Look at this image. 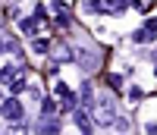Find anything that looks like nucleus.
Returning <instances> with one entry per match:
<instances>
[{"mask_svg":"<svg viewBox=\"0 0 157 135\" xmlns=\"http://www.w3.org/2000/svg\"><path fill=\"white\" fill-rule=\"evenodd\" d=\"M129 6V0H101V10H107V13H123Z\"/></svg>","mask_w":157,"mask_h":135,"instance_id":"39448f33","label":"nucleus"},{"mask_svg":"<svg viewBox=\"0 0 157 135\" xmlns=\"http://www.w3.org/2000/svg\"><path fill=\"white\" fill-rule=\"evenodd\" d=\"M0 50H6V44H3V41H0Z\"/></svg>","mask_w":157,"mask_h":135,"instance_id":"9b49d317","label":"nucleus"},{"mask_svg":"<svg viewBox=\"0 0 157 135\" xmlns=\"http://www.w3.org/2000/svg\"><path fill=\"white\" fill-rule=\"evenodd\" d=\"M75 60H78V66H82V69H94V66H98V57H94V53H85V50H78Z\"/></svg>","mask_w":157,"mask_h":135,"instance_id":"20e7f679","label":"nucleus"},{"mask_svg":"<svg viewBox=\"0 0 157 135\" xmlns=\"http://www.w3.org/2000/svg\"><path fill=\"white\" fill-rule=\"evenodd\" d=\"M35 132H38V135H60V123H57L54 116H44L41 123L35 126Z\"/></svg>","mask_w":157,"mask_h":135,"instance_id":"7ed1b4c3","label":"nucleus"},{"mask_svg":"<svg viewBox=\"0 0 157 135\" xmlns=\"http://www.w3.org/2000/svg\"><path fill=\"white\" fill-rule=\"evenodd\" d=\"M41 110H44V116H54V113H57V104H54V101H44Z\"/></svg>","mask_w":157,"mask_h":135,"instance_id":"9d476101","label":"nucleus"},{"mask_svg":"<svg viewBox=\"0 0 157 135\" xmlns=\"http://www.w3.org/2000/svg\"><path fill=\"white\" fill-rule=\"evenodd\" d=\"M78 101H82L85 107H91V104H94V88H91L88 82L82 85V91H78Z\"/></svg>","mask_w":157,"mask_h":135,"instance_id":"423d86ee","label":"nucleus"},{"mask_svg":"<svg viewBox=\"0 0 157 135\" xmlns=\"http://www.w3.org/2000/svg\"><path fill=\"white\" fill-rule=\"evenodd\" d=\"M0 116H3V119H10V123H19V119H22V104H19L16 98L3 101V104H0Z\"/></svg>","mask_w":157,"mask_h":135,"instance_id":"f257e3e1","label":"nucleus"},{"mask_svg":"<svg viewBox=\"0 0 157 135\" xmlns=\"http://www.w3.org/2000/svg\"><path fill=\"white\" fill-rule=\"evenodd\" d=\"M94 123H98V126H110V123H116L113 104H101V107H94Z\"/></svg>","mask_w":157,"mask_h":135,"instance_id":"f03ea898","label":"nucleus"},{"mask_svg":"<svg viewBox=\"0 0 157 135\" xmlns=\"http://www.w3.org/2000/svg\"><path fill=\"white\" fill-rule=\"evenodd\" d=\"M35 50H38V53H47V50H50L47 38H38V41H35Z\"/></svg>","mask_w":157,"mask_h":135,"instance_id":"1a4fd4ad","label":"nucleus"},{"mask_svg":"<svg viewBox=\"0 0 157 135\" xmlns=\"http://www.w3.org/2000/svg\"><path fill=\"white\" fill-rule=\"evenodd\" d=\"M16 75H22V66H6V69L0 72V79H3L6 85H10V82H13V79H16Z\"/></svg>","mask_w":157,"mask_h":135,"instance_id":"0eeeda50","label":"nucleus"},{"mask_svg":"<svg viewBox=\"0 0 157 135\" xmlns=\"http://www.w3.org/2000/svg\"><path fill=\"white\" fill-rule=\"evenodd\" d=\"M6 88H10V94H19V91H25V72H22V75H16V79H13V82H10Z\"/></svg>","mask_w":157,"mask_h":135,"instance_id":"6e6552de","label":"nucleus"}]
</instances>
